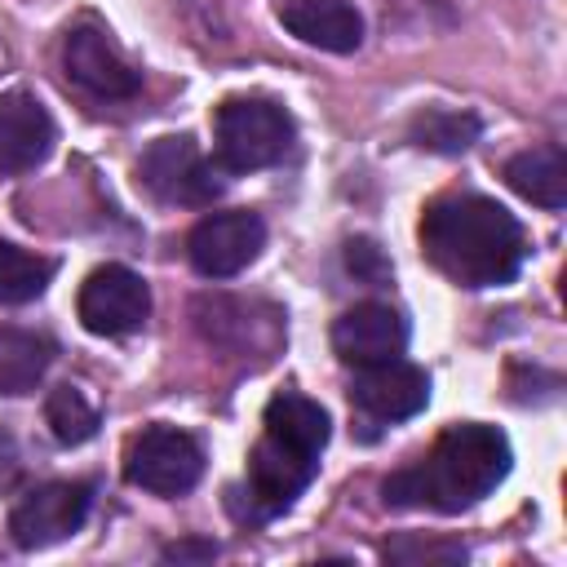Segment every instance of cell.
<instances>
[{
  "instance_id": "6da1fadb",
  "label": "cell",
  "mask_w": 567,
  "mask_h": 567,
  "mask_svg": "<svg viewBox=\"0 0 567 567\" xmlns=\"http://www.w3.org/2000/svg\"><path fill=\"white\" fill-rule=\"evenodd\" d=\"M425 261L461 288L509 284L527 257L523 226L487 195H443L421 217Z\"/></svg>"
},
{
  "instance_id": "7a4b0ae2",
  "label": "cell",
  "mask_w": 567,
  "mask_h": 567,
  "mask_svg": "<svg viewBox=\"0 0 567 567\" xmlns=\"http://www.w3.org/2000/svg\"><path fill=\"white\" fill-rule=\"evenodd\" d=\"M509 439L496 425L461 421L439 434V443L408 470L381 483L390 509H439L461 514L496 492L509 474Z\"/></svg>"
},
{
  "instance_id": "3957f363",
  "label": "cell",
  "mask_w": 567,
  "mask_h": 567,
  "mask_svg": "<svg viewBox=\"0 0 567 567\" xmlns=\"http://www.w3.org/2000/svg\"><path fill=\"white\" fill-rule=\"evenodd\" d=\"M292 146V115L270 97H226L213 115V151L226 173L270 168Z\"/></svg>"
},
{
  "instance_id": "277c9868",
  "label": "cell",
  "mask_w": 567,
  "mask_h": 567,
  "mask_svg": "<svg viewBox=\"0 0 567 567\" xmlns=\"http://www.w3.org/2000/svg\"><path fill=\"white\" fill-rule=\"evenodd\" d=\"M204 474V447L177 425H146L124 452V478L155 496H182Z\"/></svg>"
},
{
  "instance_id": "5b68a950",
  "label": "cell",
  "mask_w": 567,
  "mask_h": 567,
  "mask_svg": "<svg viewBox=\"0 0 567 567\" xmlns=\"http://www.w3.org/2000/svg\"><path fill=\"white\" fill-rule=\"evenodd\" d=\"M75 310H80V323L93 337H128L151 315V288L137 270L106 261L80 284Z\"/></svg>"
},
{
  "instance_id": "8992f818",
  "label": "cell",
  "mask_w": 567,
  "mask_h": 567,
  "mask_svg": "<svg viewBox=\"0 0 567 567\" xmlns=\"http://www.w3.org/2000/svg\"><path fill=\"white\" fill-rule=\"evenodd\" d=\"M137 173H142L146 190L164 204H190L195 208V204H213L221 195V182H217L213 164L204 159L195 137H186V133L151 142Z\"/></svg>"
},
{
  "instance_id": "52a82bcc",
  "label": "cell",
  "mask_w": 567,
  "mask_h": 567,
  "mask_svg": "<svg viewBox=\"0 0 567 567\" xmlns=\"http://www.w3.org/2000/svg\"><path fill=\"white\" fill-rule=\"evenodd\" d=\"M261 248H266V221L248 208L213 213L186 239V257L204 279H230L248 270L261 257Z\"/></svg>"
},
{
  "instance_id": "ba28073f",
  "label": "cell",
  "mask_w": 567,
  "mask_h": 567,
  "mask_svg": "<svg viewBox=\"0 0 567 567\" xmlns=\"http://www.w3.org/2000/svg\"><path fill=\"white\" fill-rule=\"evenodd\" d=\"M89 505H93L89 483H44L13 505L9 536L18 549H49V545H58L84 527Z\"/></svg>"
},
{
  "instance_id": "9c48e42d",
  "label": "cell",
  "mask_w": 567,
  "mask_h": 567,
  "mask_svg": "<svg viewBox=\"0 0 567 567\" xmlns=\"http://www.w3.org/2000/svg\"><path fill=\"white\" fill-rule=\"evenodd\" d=\"M350 403L372 421H408L430 403V377L403 354L385 363H368V368H354Z\"/></svg>"
},
{
  "instance_id": "30bf717a",
  "label": "cell",
  "mask_w": 567,
  "mask_h": 567,
  "mask_svg": "<svg viewBox=\"0 0 567 567\" xmlns=\"http://www.w3.org/2000/svg\"><path fill=\"white\" fill-rule=\"evenodd\" d=\"M62 66L93 97H133L142 89V71H133L128 58L106 40V31H97L89 22L66 31V40H62Z\"/></svg>"
},
{
  "instance_id": "8fae6325",
  "label": "cell",
  "mask_w": 567,
  "mask_h": 567,
  "mask_svg": "<svg viewBox=\"0 0 567 567\" xmlns=\"http://www.w3.org/2000/svg\"><path fill=\"white\" fill-rule=\"evenodd\" d=\"M315 470H319V456H306V452L261 434L248 456V501L257 505V518L284 514L310 487Z\"/></svg>"
},
{
  "instance_id": "7c38bea8",
  "label": "cell",
  "mask_w": 567,
  "mask_h": 567,
  "mask_svg": "<svg viewBox=\"0 0 567 567\" xmlns=\"http://www.w3.org/2000/svg\"><path fill=\"white\" fill-rule=\"evenodd\" d=\"M58 142L53 115L44 111V102L27 89H9L0 93V173L4 177H22L31 168H40L49 159Z\"/></svg>"
},
{
  "instance_id": "4fadbf2b",
  "label": "cell",
  "mask_w": 567,
  "mask_h": 567,
  "mask_svg": "<svg viewBox=\"0 0 567 567\" xmlns=\"http://www.w3.org/2000/svg\"><path fill=\"white\" fill-rule=\"evenodd\" d=\"M332 350L350 368L399 359L408 350V319L385 301H363L332 323Z\"/></svg>"
},
{
  "instance_id": "5bb4252c",
  "label": "cell",
  "mask_w": 567,
  "mask_h": 567,
  "mask_svg": "<svg viewBox=\"0 0 567 567\" xmlns=\"http://www.w3.org/2000/svg\"><path fill=\"white\" fill-rule=\"evenodd\" d=\"M279 22L323 53H354L363 44V18L350 0H284Z\"/></svg>"
},
{
  "instance_id": "9a60e30c",
  "label": "cell",
  "mask_w": 567,
  "mask_h": 567,
  "mask_svg": "<svg viewBox=\"0 0 567 567\" xmlns=\"http://www.w3.org/2000/svg\"><path fill=\"white\" fill-rule=\"evenodd\" d=\"M244 301L230 297H204L195 301V323L208 341L235 350V354H270L279 346V315H266L261 323H244Z\"/></svg>"
},
{
  "instance_id": "2e32d148",
  "label": "cell",
  "mask_w": 567,
  "mask_h": 567,
  "mask_svg": "<svg viewBox=\"0 0 567 567\" xmlns=\"http://www.w3.org/2000/svg\"><path fill=\"white\" fill-rule=\"evenodd\" d=\"M261 425H266L261 434L288 443V447H297V452H306V456H319V452L328 447V434H332L328 412H323L315 399L292 394V390H284V394H275V399L266 403Z\"/></svg>"
},
{
  "instance_id": "e0dca14e",
  "label": "cell",
  "mask_w": 567,
  "mask_h": 567,
  "mask_svg": "<svg viewBox=\"0 0 567 567\" xmlns=\"http://www.w3.org/2000/svg\"><path fill=\"white\" fill-rule=\"evenodd\" d=\"M505 182L523 199L540 208H563L567 204V155L558 146H532L505 159Z\"/></svg>"
},
{
  "instance_id": "ac0fdd59",
  "label": "cell",
  "mask_w": 567,
  "mask_h": 567,
  "mask_svg": "<svg viewBox=\"0 0 567 567\" xmlns=\"http://www.w3.org/2000/svg\"><path fill=\"white\" fill-rule=\"evenodd\" d=\"M53 363V341L27 328H0V390L27 394Z\"/></svg>"
},
{
  "instance_id": "d6986e66",
  "label": "cell",
  "mask_w": 567,
  "mask_h": 567,
  "mask_svg": "<svg viewBox=\"0 0 567 567\" xmlns=\"http://www.w3.org/2000/svg\"><path fill=\"white\" fill-rule=\"evenodd\" d=\"M483 124L478 115L470 111H447V106H425L412 124H408V137L421 146V151H434V155H465L474 142H478Z\"/></svg>"
},
{
  "instance_id": "ffe728a7",
  "label": "cell",
  "mask_w": 567,
  "mask_h": 567,
  "mask_svg": "<svg viewBox=\"0 0 567 567\" xmlns=\"http://www.w3.org/2000/svg\"><path fill=\"white\" fill-rule=\"evenodd\" d=\"M53 279V261L0 239V306H27L35 301Z\"/></svg>"
},
{
  "instance_id": "44dd1931",
  "label": "cell",
  "mask_w": 567,
  "mask_h": 567,
  "mask_svg": "<svg viewBox=\"0 0 567 567\" xmlns=\"http://www.w3.org/2000/svg\"><path fill=\"white\" fill-rule=\"evenodd\" d=\"M44 421L53 430L58 443L75 447V443H89L97 434V408L84 399V390L75 385H53L49 399H44Z\"/></svg>"
},
{
  "instance_id": "7402d4cb",
  "label": "cell",
  "mask_w": 567,
  "mask_h": 567,
  "mask_svg": "<svg viewBox=\"0 0 567 567\" xmlns=\"http://www.w3.org/2000/svg\"><path fill=\"white\" fill-rule=\"evenodd\" d=\"M385 563H461L465 558V545L456 540H421V536H399V540H385Z\"/></svg>"
},
{
  "instance_id": "603a6c76",
  "label": "cell",
  "mask_w": 567,
  "mask_h": 567,
  "mask_svg": "<svg viewBox=\"0 0 567 567\" xmlns=\"http://www.w3.org/2000/svg\"><path fill=\"white\" fill-rule=\"evenodd\" d=\"M346 266L350 275H359L363 284H385L390 279V261L381 257V248L372 239H350L346 244Z\"/></svg>"
},
{
  "instance_id": "cb8c5ba5",
  "label": "cell",
  "mask_w": 567,
  "mask_h": 567,
  "mask_svg": "<svg viewBox=\"0 0 567 567\" xmlns=\"http://www.w3.org/2000/svg\"><path fill=\"white\" fill-rule=\"evenodd\" d=\"M164 558H217V545L213 540H190V545H168L164 549Z\"/></svg>"
}]
</instances>
